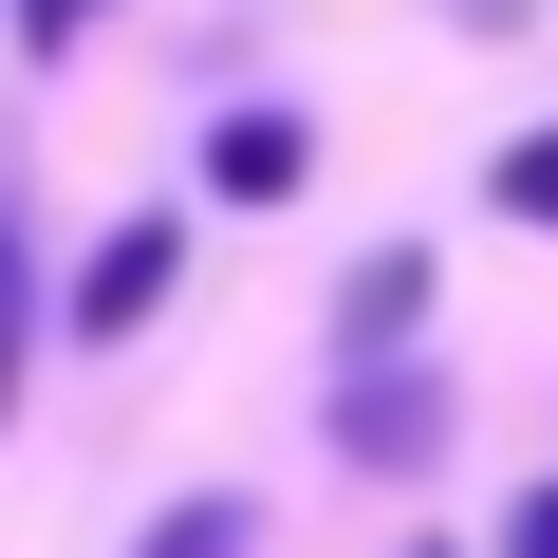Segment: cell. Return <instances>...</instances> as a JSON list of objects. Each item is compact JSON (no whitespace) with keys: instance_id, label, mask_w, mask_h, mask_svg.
Masks as SVG:
<instances>
[{"instance_id":"ba28073f","label":"cell","mask_w":558,"mask_h":558,"mask_svg":"<svg viewBox=\"0 0 558 558\" xmlns=\"http://www.w3.org/2000/svg\"><path fill=\"white\" fill-rule=\"evenodd\" d=\"M94 20H112V0H20V57H75Z\"/></svg>"},{"instance_id":"8992f818","label":"cell","mask_w":558,"mask_h":558,"mask_svg":"<svg viewBox=\"0 0 558 558\" xmlns=\"http://www.w3.org/2000/svg\"><path fill=\"white\" fill-rule=\"evenodd\" d=\"M242 539H260V521H242V502H168V521H149V539H131V558H242Z\"/></svg>"},{"instance_id":"5b68a950","label":"cell","mask_w":558,"mask_h":558,"mask_svg":"<svg viewBox=\"0 0 558 558\" xmlns=\"http://www.w3.org/2000/svg\"><path fill=\"white\" fill-rule=\"evenodd\" d=\"M38 299H57V279H38L20 205H0V410H20V373H38Z\"/></svg>"},{"instance_id":"9c48e42d","label":"cell","mask_w":558,"mask_h":558,"mask_svg":"<svg viewBox=\"0 0 558 558\" xmlns=\"http://www.w3.org/2000/svg\"><path fill=\"white\" fill-rule=\"evenodd\" d=\"M502 558H558V484H539V502H521V521H502Z\"/></svg>"},{"instance_id":"277c9868","label":"cell","mask_w":558,"mask_h":558,"mask_svg":"<svg viewBox=\"0 0 558 558\" xmlns=\"http://www.w3.org/2000/svg\"><path fill=\"white\" fill-rule=\"evenodd\" d=\"M410 317H428V260L391 242V260H354V299H336V354H354V373H391V354H410Z\"/></svg>"},{"instance_id":"3957f363","label":"cell","mask_w":558,"mask_h":558,"mask_svg":"<svg viewBox=\"0 0 558 558\" xmlns=\"http://www.w3.org/2000/svg\"><path fill=\"white\" fill-rule=\"evenodd\" d=\"M299 168H317V131H299V112H223V131H205V186H223V205H279Z\"/></svg>"},{"instance_id":"52a82bcc","label":"cell","mask_w":558,"mask_h":558,"mask_svg":"<svg viewBox=\"0 0 558 558\" xmlns=\"http://www.w3.org/2000/svg\"><path fill=\"white\" fill-rule=\"evenodd\" d=\"M484 186H502V223H539V242H558V131H521V149H502Z\"/></svg>"},{"instance_id":"7a4b0ae2","label":"cell","mask_w":558,"mask_h":558,"mask_svg":"<svg viewBox=\"0 0 558 558\" xmlns=\"http://www.w3.org/2000/svg\"><path fill=\"white\" fill-rule=\"evenodd\" d=\"M336 447H354V465H428V447H447V391H428V373H354V391H336Z\"/></svg>"},{"instance_id":"6da1fadb","label":"cell","mask_w":558,"mask_h":558,"mask_svg":"<svg viewBox=\"0 0 558 558\" xmlns=\"http://www.w3.org/2000/svg\"><path fill=\"white\" fill-rule=\"evenodd\" d=\"M168 299H186V223H168V205H131V223L75 260V299H57V317H75V336H149Z\"/></svg>"}]
</instances>
